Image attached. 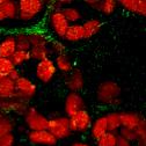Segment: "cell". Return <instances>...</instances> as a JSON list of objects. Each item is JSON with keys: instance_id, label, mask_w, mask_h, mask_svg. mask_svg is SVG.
<instances>
[{"instance_id": "cell-1", "label": "cell", "mask_w": 146, "mask_h": 146, "mask_svg": "<svg viewBox=\"0 0 146 146\" xmlns=\"http://www.w3.org/2000/svg\"><path fill=\"white\" fill-rule=\"evenodd\" d=\"M45 7L43 0H20L17 3V19L22 22H31Z\"/></svg>"}, {"instance_id": "cell-2", "label": "cell", "mask_w": 146, "mask_h": 146, "mask_svg": "<svg viewBox=\"0 0 146 146\" xmlns=\"http://www.w3.org/2000/svg\"><path fill=\"white\" fill-rule=\"evenodd\" d=\"M121 95V87L111 80L103 81L99 85L96 90V99L102 104H114L118 101Z\"/></svg>"}, {"instance_id": "cell-3", "label": "cell", "mask_w": 146, "mask_h": 146, "mask_svg": "<svg viewBox=\"0 0 146 146\" xmlns=\"http://www.w3.org/2000/svg\"><path fill=\"white\" fill-rule=\"evenodd\" d=\"M46 130L56 138L57 140L68 138L72 132L70 130V122L66 116H58L48 119Z\"/></svg>"}, {"instance_id": "cell-4", "label": "cell", "mask_w": 146, "mask_h": 146, "mask_svg": "<svg viewBox=\"0 0 146 146\" xmlns=\"http://www.w3.org/2000/svg\"><path fill=\"white\" fill-rule=\"evenodd\" d=\"M36 92H37V86H36L30 79L21 76L17 80H15L14 99L27 102L36 95Z\"/></svg>"}, {"instance_id": "cell-5", "label": "cell", "mask_w": 146, "mask_h": 146, "mask_svg": "<svg viewBox=\"0 0 146 146\" xmlns=\"http://www.w3.org/2000/svg\"><path fill=\"white\" fill-rule=\"evenodd\" d=\"M68 122H70L71 132L85 133L90 129V125H92V117H90L89 113L86 110V109H82V110L78 111L77 114L68 117Z\"/></svg>"}, {"instance_id": "cell-6", "label": "cell", "mask_w": 146, "mask_h": 146, "mask_svg": "<svg viewBox=\"0 0 146 146\" xmlns=\"http://www.w3.org/2000/svg\"><path fill=\"white\" fill-rule=\"evenodd\" d=\"M25 122L30 131H42L48 127V118L35 108H27L25 111Z\"/></svg>"}, {"instance_id": "cell-7", "label": "cell", "mask_w": 146, "mask_h": 146, "mask_svg": "<svg viewBox=\"0 0 146 146\" xmlns=\"http://www.w3.org/2000/svg\"><path fill=\"white\" fill-rule=\"evenodd\" d=\"M57 68L54 66V63L51 58L41 60L36 65V78H37L41 82H50L54 76H56Z\"/></svg>"}, {"instance_id": "cell-8", "label": "cell", "mask_w": 146, "mask_h": 146, "mask_svg": "<svg viewBox=\"0 0 146 146\" xmlns=\"http://www.w3.org/2000/svg\"><path fill=\"white\" fill-rule=\"evenodd\" d=\"M49 25L53 33L56 34L58 37L64 38V35L70 26V23L66 21L63 13L60 9H53L49 15Z\"/></svg>"}, {"instance_id": "cell-9", "label": "cell", "mask_w": 146, "mask_h": 146, "mask_svg": "<svg viewBox=\"0 0 146 146\" xmlns=\"http://www.w3.org/2000/svg\"><path fill=\"white\" fill-rule=\"evenodd\" d=\"M85 106L84 99L81 98V95L79 93H72L70 92L65 99V103H64V111L66 117H71L72 115L77 114L78 111L82 110Z\"/></svg>"}, {"instance_id": "cell-10", "label": "cell", "mask_w": 146, "mask_h": 146, "mask_svg": "<svg viewBox=\"0 0 146 146\" xmlns=\"http://www.w3.org/2000/svg\"><path fill=\"white\" fill-rule=\"evenodd\" d=\"M27 138L31 144L40 145V146H54L58 143V140L54 138L48 130L29 131L28 135H27Z\"/></svg>"}, {"instance_id": "cell-11", "label": "cell", "mask_w": 146, "mask_h": 146, "mask_svg": "<svg viewBox=\"0 0 146 146\" xmlns=\"http://www.w3.org/2000/svg\"><path fill=\"white\" fill-rule=\"evenodd\" d=\"M84 85H85L84 76L81 71L78 68L72 70L65 78V86L72 93H79V90L84 88Z\"/></svg>"}, {"instance_id": "cell-12", "label": "cell", "mask_w": 146, "mask_h": 146, "mask_svg": "<svg viewBox=\"0 0 146 146\" xmlns=\"http://www.w3.org/2000/svg\"><path fill=\"white\" fill-rule=\"evenodd\" d=\"M119 121H121V127L135 130L144 121V118L138 113L125 111V113H119Z\"/></svg>"}, {"instance_id": "cell-13", "label": "cell", "mask_w": 146, "mask_h": 146, "mask_svg": "<svg viewBox=\"0 0 146 146\" xmlns=\"http://www.w3.org/2000/svg\"><path fill=\"white\" fill-rule=\"evenodd\" d=\"M26 102L17 100V99H8V100H0V111L1 113H23L27 110Z\"/></svg>"}, {"instance_id": "cell-14", "label": "cell", "mask_w": 146, "mask_h": 146, "mask_svg": "<svg viewBox=\"0 0 146 146\" xmlns=\"http://www.w3.org/2000/svg\"><path fill=\"white\" fill-rule=\"evenodd\" d=\"M16 50V41L14 35H8L0 42V58L9 59Z\"/></svg>"}, {"instance_id": "cell-15", "label": "cell", "mask_w": 146, "mask_h": 146, "mask_svg": "<svg viewBox=\"0 0 146 146\" xmlns=\"http://www.w3.org/2000/svg\"><path fill=\"white\" fill-rule=\"evenodd\" d=\"M15 95V81L8 77L0 79V100L14 99Z\"/></svg>"}, {"instance_id": "cell-16", "label": "cell", "mask_w": 146, "mask_h": 146, "mask_svg": "<svg viewBox=\"0 0 146 146\" xmlns=\"http://www.w3.org/2000/svg\"><path fill=\"white\" fill-rule=\"evenodd\" d=\"M106 132H108L107 119H106V115H103V116L98 117L94 122H92V125H90V137L96 141Z\"/></svg>"}, {"instance_id": "cell-17", "label": "cell", "mask_w": 146, "mask_h": 146, "mask_svg": "<svg viewBox=\"0 0 146 146\" xmlns=\"http://www.w3.org/2000/svg\"><path fill=\"white\" fill-rule=\"evenodd\" d=\"M64 40L70 43H76V42L82 41L84 40V30H82L81 23L70 25L64 35Z\"/></svg>"}, {"instance_id": "cell-18", "label": "cell", "mask_w": 146, "mask_h": 146, "mask_svg": "<svg viewBox=\"0 0 146 146\" xmlns=\"http://www.w3.org/2000/svg\"><path fill=\"white\" fill-rule=\"evenodd\" d=\"M84 30V40H88L93 37L95 34H98L102 27V23L99 19H89L81 23Z\"/></svg>"}, {"instance_id": "cell-19", "label": "cell", "mask_w": 146, "mask_h": 146, "mask_svg": "<svg viewBox=\"0 0 146 146\" xmlns=\"http://www.w3.org/2000/svg\"><path fill=\"white\" fill-rule=\"evenodd\" d=\"M54 66L57 70H59L63 73H70L73 70V62L71 59V57L66 53H60L57 54L56 58L53 60Z\"/></svg>"}, {"instance_id": "cell-20", "label": "cell", "mask_w": 146, "mask_h": 146, "mask_svg": "<svg viewBox=\"0 0 146 146\" xmlns=\"http://www.w3.org/2000/svg\"><path fill=\"white\" fill-rule=\"evenodd\" d=\"M0 7H1L6 20H16L17 19V4L13 0H0Z\"/></svg>"}, {"instance_id": "cell-21", "label": "cell", "mask_w": 146, "mask_h": 146, "mask_svg": "<svg viewBox=\"0 0 146 146\" xmlns=\"http://www.w3.org/2000/svg\"><path fill=\"white\" fill-rule=\"evenodd\" d=\"M64 17L66 19V21L70 23V25H73V23H78L81 17H82V14H81V11L77 7H72V6H67V7H64L60 9Z\"/></svg>"}, {"instance_id": "cell-22", "label": "cell", "mask_w": 146, "mask_h": 146, "mask_svg": "<svg viewBox=\"0 0 146 146\" xmlns=\"http://www.w3.org/2000/svg\"><path fill=\"white\" fill-rule=\"evenodd\" d=\"M28 40L30 43V48H41V46H48V38L41 31H31L27 34Z\"/></svg>"}, {"instance_id": "cell-23", "label": "cell", "mask_w": 146, "mask_h": 146, "mask_svg": "<svg viewBox=\"0 0 146 146\" xmlns=\"http://www.w3.org/2000/svg\"><path fill=\"white\" fill-rule=\"evenodd\" d=\"M107 119V129L108 132H115L117 133L121 129V121H119V113L117 111H110L106 115Z\"/></svg>"}, {"instance_id": "cell-24", "label": "cell", "mask_w": 146, "mask_h": 146, "mask_svg": "<svg viewBox=\"0 0 146 146\" xmlns=\"http://www.w3.org/2000/svg\"><path fill=\"white\" fill-rule=\"evenodd\" d=\"M11 63L17 67V66H21L25 63H27L28 60H30V53L29 51H22V50H15V52L9 57Z\"/></svg>"}, {"instance_id": "cell-25", "label": "cell", "mask_w": 146, "mask_h": 146, "mask_svg": "<svg viewBox=\"0 0 146 146\" xmlns=\"http://www.w3.org/2000/svg\"><path fill=\"white\" fill-rule=\"evenodd\" d=\"M30 59H35L37 62L44 60L50 58V51L48 46H41V48H30Z\"/></svg>"}, {"instance_id": "cell-26", "label": "cell", "mask_w": 146, "mask_h": 146, "mask_svg": "<svg viewBox=\"0 0 146 146\" xmlns=\"http://www.w3.org/2000/svg\"><path fill=\"white\" fill-rule=\"evenodd\" d=\"M118 140V133L106 132L96 140V146H116Z\"/></svg>"}, {"instance_id": "cell-27", "label": "cell", "mask_w": 146, "mask_h": 146, "mask_svg": "<svg viewBox=\"0 0 146 146\" xmlns=\"http://www.w3.org/2000/svg\"><path fill=\"white\" fill-rule=\"evenodd\" d=\"M14 129V123L4 113L0 111V136L12 132Z\"/></svg>"}, {"instance_id": "cell-28", "label": "cell", "mask_w": 146, "mask_h": 146, "mask_svg": "<svg viewBox=\"0 0 146 146\" xmlns=\"http://www.w3.org/2000/svg\"><path fill=\"white\" fill-rule=\"evenodd\" d=\"M138 146H146V122L145 119L133 130Z\"/></svg>"}, {"instance_id": "cell-29", "label": "cell", "mask_w": 146, "mask_h": 146, "mask_svg": "<svg viewBox=\"0 0 146 146\" xmlns=\"http://www.w3.org/2000/svg\"><path fill=\"white\" fill-rule=\"evenodd\" d=\"M118 6V3L116 0H102L100 4V12L104 15H111Z\"/></svg>"}, {"instance_id": "cell-30", "label": "cell", "mask_w": 146, "mask_h": 146, "mask_svg": "<svg viewBox=\"0 0 146 146\" xmlns=\"http://www.w3.org/2000/svg\"><path fill=\"white\" fill-rule=\"evenodd\" d=\"M15 41H16V49L22 50V51H29L30 50V43L28 40V36L25 33H19L15 35Z\"/></svg>"}, {"instance_id": "cell-31", "label": "cell", "mask_w": 146, "mask_h": 146, "mask_svg": "<svg viewBox=\"0 0 146 146\" xmlns=\"http://www.w3.org/2000/svg\"><path fill=\"white\" fill-rule=\"evenodd\" d=\"M16 67L11 63L9 59L6 58H0V79H3L5 77H8L9 73L14 71Z\"/></svg>"}, {"instance_id": "cell-32", "label": "cell", "mask_w": 146, "mask_h": 146, "mask_svg": "<svg viewBox=\"0 0 146 146\" xmlns=\"http://www.w3.org/2000/svg\"><path fill=\"white\" fill-rule=\"evenodd\" d=\"M48 48H49L50 53L53 52V53H56V56L57 54H60V53H65V46L59 41H51L50 46H48Z\"/></svg>"}, {"instance_id": "cell-33", "label": "cell", "mask_w": 146, "mask_h": 146, "mask_svg": "<svg viewBox=\"0 0 146 146\" xmlns=\"http://www.w3.org/2000/svg\"><path fill=\"white\" fill-rule=\"evenodd\" d=\"M137 1L138 0H119V1H117V3L125 11L135 13L136 12V6H137Z\"/></svg>"}, {"instance_id": "cell-34", "label": "cell", "mask_w": 146, "mask_h": 146, "mask_svg": "<svg viewBox=\"0 0 146 146\" xmlns=\"http://www.w3.org/2000/svg\"><path fill=\"white\" fill-rule=\"evenodd\" d=\"M118 136L129 140L130 143H133L136 141V135H135V131L133 130H130V129H124V127H121V129L118 130Z\"/></svg>"}, {"instance_id": "cell-35", "label": "cell", "mask_w": 146, "mask_h": 146, "mask_svg": "<svg viewBox=\"0 0 146 146\" xmlns=\"http://www.w3.org/2000/svg\"><path fill=\"white\" fill-rule=\"evenodd\" d=\"M15 144V136L13 132L0 136V146H14Z\"/></svg>"}, {"instance_id": "cell-36", "label": "cell", "mask_w": 146, "mask_h": 146, "mask_svg": "<svg viewBox=\"0 0 146 146\" xmlns=\"http://www.w3.org/2000/svg\"><path fill=\"white\" fill-rule=\"evenodd\" d=\"M135 14H138L140 16H145L146 15V1L145 0H138L137 1Z\"/></svg>"}, {"instance_id": "cell-37", "label": "cell", "mask_w": 146, "mask_h": 146, "mask_svg": "<svg viewBox=\"0 0 146 146\" xmlns=\"http://www.w3.org/2000/svg\"><path fill=\"white\" fill-rule=\"evenodd\" d=\"M85 4H86V6H88V7H90V8L99 11V9H100V4H101V1H100V0H86Z\"/></svg>"}, {"instance_id": "cell-38", "label": "cell", "mask_w": 146, "mask_h": 146, "mask_svg": "<svg viewBox=\"0 0 146 146\" xmlns=\"http://www.w3.org/2000/svg\"><path fill=\"white\" fill-rule=\"evenodd\" d=\"M21 77V72L19 71V70H17V68H15L14 71H12L11 73H9V76H8V78H11L12 80H17V79H19Z\"/></svg>"}, {"instance_id": "cell-39", "label": "cell", "mask_w": 146, "mask_h": 146, "mask_svg": "<svg viewBox=\"0 0 146 146\" xmlns=\"http://www.w3.org/2000/svg\"><path fill=\"white\" fill-rule=\"evenodd\" d=\"M116 146H132V143H130L129 140H126V139L118 136V140H117Z\"/></svg>"}, {"instance_id": "cell-40", "label": "cell", "mask_w": 146, "mask_h": 146, "mask_svg": "<svg viewBox=\"0 0 146 146\" xmlns=\"http://www.w3.org/2000/svg\"><path fill=\"white\" fill-rule=\"evenodd\" d=\"M71 146H92V145L88 144V143H85V141H76V143H73Z\"/></svg>"}, {"instance_id": "cell-41", "label": "cell", "mask_w": 146, "mask_h": 146, "mask_svg": "<svg viewBox=\"0 0 146 146\" xmlns=\"http://www.w3.org/2000/svg\"><path fill=\"white\" fill-rule=\"evenodd\" d=\"M5 20H6V16H5V14H4L1 7H0V22H3V21H5Z\"/></svg>"}]
</instances>
